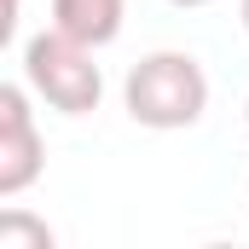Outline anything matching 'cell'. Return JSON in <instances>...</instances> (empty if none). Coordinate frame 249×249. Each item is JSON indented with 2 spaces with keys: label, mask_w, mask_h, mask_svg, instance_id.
Listing matches in <instances>:
<instances>
[{
  "label": "cell",
  "mask_w": 249,
  "mask_h": 249,
  "mask_svg": "<svg viewBox=\"0 0 249 249\" xmlns=\"http://www.w3.org/2000/svg\"><path fill=\"white\" fill-rule=\"evenodd\" d=\"M244 127H249V99H244Z\"/></svg>",
  "instance_id": "cell-9"
},
{
  "label": "cell",
  "mask_w": 249,
  "mask_h": 249,
  "mask_svg": "<svg viewBox=\"0 0 249 249\" xmlns=\"http://www.w3.org/2000/svg\"><path fill=\"white\" fill-rule=\"evenodd\" d=\"M168 6H180V12H191V6H209V0H168Z\"/></svg>",
  "instance_id": "cell-7"
},
{
  "label": "cell",
  "mask_w": 249,
  "mask_h": 249,
  "mask_svg": "<svg viewBox=\"0 0 249 249\" xmlns=\"http://www.w3.org/2000/svg\"><path fill=\"white\" fill-rule=\"evenodd\" d=\"M53 226L41 214H23V209H6L0 214V249H53Z\"/></svg>",
  "instance_id": "cell-5"
},
{
  "label": "cell",
  "mask_w": 249,
  "mask_h": 249,
  "mask_svg": "<svg viewBox=\"0 0 249 249\" xmlns=\"http://www.w3.org/2000/svg\"><path fill=\"white\" fill-rule=\"evenodd\" d=\"M18 6H23V0H12V6H6V35L18 29Z\"/></svg>",
  "instance_id": "cell-6"
},
{
  "label": "cell",
  "mask_w": 249,
  "mask_h": 249,
  "mask_svg": "<svg viewBox=\"0 0 249 249\" xmlns=\"http://www.w3.org/2000/svg\"><path fill=\"white\" fill-rule=\"evenodd\" d=\"M127 0H53V29L75 35L81 47H110L122 35Z\"/></svg>",
  "instance_id": "cell-4"
},
{
  "label": "cell",
  "mask_w": 249,
  "mask_h": 249,
  "mask_svg": "<svg viewBox=\"0 0 249 249\" xmlns=\"http://www.w3.org/2000/svg\"><path fill=\"white\" fill-rule=\"evenodd\" d=\"M93 53L99 47H81L75 35L47 23L41 35L23 41V81H29V93L47 110H58V116H93L99 99H105V70L93 64Z\"/></svg>",
  "instance_id": "cell-2"
},
{
  "label": "cell",
  "mask_w": 249,
  "mask_h": 249,
  "mask_svg": "<svg viewBox=\"0 0 249 249\" xmlns=\"http://www.w3.org/2000/svg\"><path fill=\"white\" fill-rule=\"evenodd\" d=\"M122 110L151 133L197 127L209 110V70L180 47H157L122 75Z\"/></svg>",
  "instance_id": "cell-1"
},
{
  "label": "cell",
  "mask_w": 249,
  "mask_h": 249,
  "mask_svg": "<svg viewBox=\"0 0 249 249\" xmlns=\"http://www.w3.org/2000/svg\"><path fill=\"white\" fill-rule=\"evenodd\" d=\"M238 18H244V35H249V0H238Z\"/></svg>",
  "instance_id": "cell-8"
},
{
  "label": "cell",
  "mask_w": 249,
  "mask_h": 249,
  "mask_svg": "<svg viewBox=\"0 0 249 249\" xmlns=\"http://www.w3.org/2000/svg\"><path fill=\"white\" fill-rule=\"evenodd\" d=\"M29 105H35L29 81L0 87V197H23L47 168V139H41Z\"/></svg>",
  "instance_id": "cell-3"
}]
</instances>
